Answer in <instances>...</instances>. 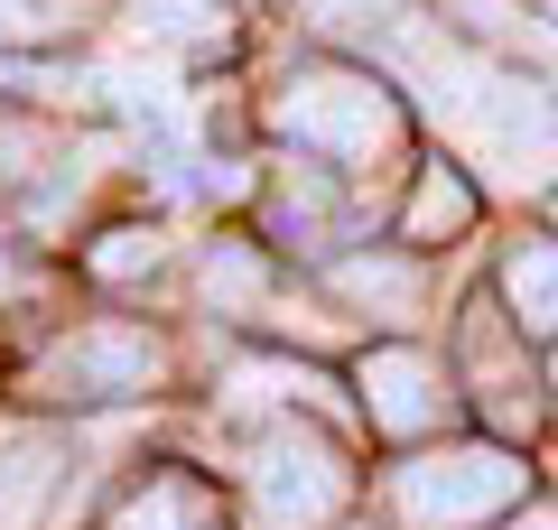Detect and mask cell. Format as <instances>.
<instances>
[{
  "label": "cell",
  "instance_id": "cell-10",
  "mask_svg": "<svg viewBox=\"0 0 558 530\" xmlns=\"http://www.w3.org/2000/svg\"><path fill=\"white\" fill-rule=\"evenodd\" d=\"M336 289H344V298H363V308L410 316V308H418V261H391V252H381V261H344Z\"/></svg>",
  "mask_w": 558,
  "mask_h": 530
},
{
  "label": "cell",
  "instance_id": "cell-16",
  "mask_svg": "<svg viewBox=\"0 0 558 530\" xmlns=\"http://www.w3.org/2000/svg\"><path fill=\"white\" fill-rule=\"evenodd\" d=\"M457 10H465L475 28H512V0H457Z\"/></svg>",
  "mask_w": 558,
  "mask_h": 530
},
{
  "label": "cell",
  "instance_id": "cell-1",
  "mask_svg": "<svg viewBox=\"0 0 558 530\" xmlns=\"http://www.w3.org/2000/svg\"><path fill=\"white\" fill-rule=\"evenodd\" d=\"M521 484H531L521 456H502V447H447V456L400 466L391 511L410 530H475V521H494V511H512Z\"/></svg>",
  "mask_w": 558,
  "mask_h": 530
},
{
  "label": "cell",
  "instance_id": "cell-4",
  "mask_svg": "<svg viewBox=\"0 0 558 530\" xmlns=\"http://www.w3.org/2000/svg\"><path fill=\"white\" fill-rule=\"evenodd\" d=\"M344 511V466L326 437H299V429H270L252 456V503L242 521L252 530H326Z\"/></svg>",
  "mask_w": 558,
  "mask_h": 530
},
{
  "label": "cell",
  "instance_id": "cell-15",
  "mask_svg": "<svg viewBox=\"0 0 558 530\" xmlns=\"http://www.w3.org/2000/svg\"><path fill=\"white\" fill-rule=\"evenodd\" d=\"M205 289H215V298H252V289H260L252 252H215V261H205Z\"/></svg>",
  "mask_w": 558,
  "mask_h": 530
},
{
  "label": "cell",
  "instance_id": "cell-13",
  "mask_svg": "<svg viewBox=\"0 0 558 530\" xmlns=\"http://www.w3.org/2000/svg\"><path fill=\"white\" fill-rule=\"evenodd\" d=\"M94 270H102V279L159 270V233H140V224H131V233H102V242H94Z\"/></svg>",
  "mask_w": 558,
  "mask_h": 530
},
{
  "label": "cell",
  "instance_id": "cell-7",
  "mask_svg": "<svg viewBox=\"0 0 558 530\" xmlns=\"http://www.w3.org/2000/svg\"><path fill=\"white\" fill-rule=\"evenodd\" d=\"M65 474V447L57 437H10L0 447V530H28L47 511V493H57Z\"/></svg>",
  "mask_w": 558,
  "mask_h": 530
},
{
  "label": "cell",
  "instance_id": "cell-6",
  "mask_svg": "<svg viewBox=\"0 0 558 530\" xmlns=\"http://www.w3.org/2000/svg\"><path fill=\"white\" fill-rule=\"evenodd\" d=\"M363 410H373V429H391V437L438 429V410H447V392H438V363H428V353H410V345H381V353H363Z\"/></svg>",
  "mask_w": 558,
  "mask_h": 530
},
{
  "label": "cell",
  "instance_id": "cell-8",
  "mask_svg": "<svg viewBox=\"0 0 558 530\" xmlns=\"http://www.w3.org/2000/svg\"><path fill=\"white\" fill-rule=\"evenodd\" d=\"M502 298H512V326L558 335V242H521L502 261Z\"/></svg>",
  "mask_w": 558,
  "mask_h": 530
},
{
  "label": "cell",
  "instance_id": "cell-17",
  "mask_svg": "<svg viewBox=\"0 0 558 530\" xmlns=\"http://www.w3.org/2000/svg\"><path fill=\"white\" fill-rule=\"evenodd\" d=\"M512 530H558V511H531V521H512Z\"/></svg>",
  "mask_w": 558,
  "mask_h": 530
},
{
  "label": "cell",
  "instance_id": "cell-3",
  "mask_svg": "<svg viewBox=\"0 0 558 530\" xmlns=\"http://www.w3.org/2000/svg\"><path fill=\"white\" fill-rule=\"evenodd\" d=\"M465 149H475V168H494L502 186H549V168H558L549 94L521 84V75H484L475 103H465Z\"/></svg>",
  "mask_w": 558,
  "mask_h": 530
},
{
  "label": "cell",
  "instance_id": "cell-5",
  "mask_svg": "<svg viewBox=\"0 0 558 530\" xmlns=\"http://www.w3.org/2000/svg\"><path fill=\"white\" fill-rule=\"evenodd\" d=\"M149 382H159V345L131 335V326H94V335H75V345H57L38 363L47 400H131Z\"/></svg>",
  "mask_w": 558,
  "mask_h": 530
},
{
  "label": "cell",
  "instance_id": "cell-9",
  "mask_svg": "<svg viewBox=\"0 0 558 530\" xmlns=\"http://www.w3.org/2000/svg\"><path fill=\"white\" fill-rule=\"evenodd\" d=\"M112 530H223V521H215V503H205L186 474H159L149 493H131V503L112 511Z\"/></svg>",
  "mask_w": 558,
  "mask_h": 530
},
{
  "label": "cell",
  "instance_id": "cell-2",
  "mask_svg": "<svg viewBox=\"0 0 558 530\" xmlns=\"http://www.w3.org/2000/svg\"><path fill=\"white\" fill-rule=\"evenodd\" d=\"M279 131L299 140V149H326V158H381L391 131H400V112H391V84L344 75V65H307L279 94Z\"/></svg>",
  "mask_w": 558,
  "mask_h": 530
},
{
  "label": "cell",
  "instance_id": "cell-14",
  "mask_svg": "<svg viewBox=\"0 0 558 530\" xmlns=\"http://www.w3.org/2000/svg\"><path fill=\"white\" fill-rule=\"evenodd\" d=\"M299 10H307L317 28H391L400 0H299Z\"/></svg>",
  "mask_w": 558,
  "mask_h": 530
},
{
  "label": "cell",
  "instance_id": "cell-11",
  "mask_svg": "<svg viewBox=\"0 0 558 530\" xmlns=\"http://www.w3.org/2000/svg\"><path fill=\"white\" fill-rule=\"evenodd\" d=\"M465 215H475V186H465L457 168H428V177H418V196H410V242H438V233H457Z\"/></svg>",
  "mask_w": 558,
  "mask_h": 530
},
{
  "label": "cell",
  "instance_id": "cell-12",
  "mask_svg": "<svg viewBox=\"0 0 558 530\" xmlns=\"http://www.w3.org/2000/svg\"><path fill=\"white\" fill-rule=\"evenodd\" d=\"M75 20V0H0V47H28V38H57Z\"/></svg>",
  "mask_w": 558,
  "mask_h": 530
}]
</instances>
